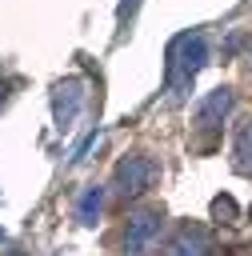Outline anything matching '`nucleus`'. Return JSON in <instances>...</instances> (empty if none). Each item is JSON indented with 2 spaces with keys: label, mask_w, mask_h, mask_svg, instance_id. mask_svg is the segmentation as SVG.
Returning <instances> with one entry per match:
<instances>
[{
  "label": "nucleus",
  "mask_w": 252,
  "mask_h": 256,
  "mask_svg": "<svg viewBox=\"0 0 252 256\" xmlns=\"http://www.w3.org/2000/svg\"><path fill=\"white\" fill-rule=\"evenodd\" d=\"M204 60H208V40H204V32H180V36H172V44H168V64H164V84H168V92H172L176 100L192 92V80L200 76Z\"/></svg>",
  "instance_id": "obj_1"
},
{
  "label": "nucleus",
  "mask_w": 252,
  "mask_h": 256,
  "mask_svg": "<svg viewBox=\"0 0 252 256\" xmlns=\"http://www.w3.org/2000/svg\"><path fill=\"white\" fill-rule=\"evenodd\" d=\"M156 176H160L156 160H148V156H124L116 164V172H112V188L120 196H140V192H148L156 184Z\"/></svg>",
  "instance_id": "obj_2"
},
{
  "label": "nucleus",
  "mask_w": 252,
  "mask_h": 256,
  "mask_svg": "<svg viewBox=\"0 0 252 256\" xmlns=\"http://www.w3.org/2000/svg\"><path fill=\"white\" fill-rule=\"evenodd\" d=\"M84 100H88V84H84L80 76H68V80H60V84L52 88V120H56L60 132H68V128L76 124Z\"/></svg>",
  "instance_id": "obj_3"
},
{
  "label": "nucleus",
  "mask_w": 252,
  "mask_h": 256,
  "mask_svg": "<svg viewBox=\"0 0 252 256\" xmlns=\"http://www.w3.org/2000/svg\"><path fill=\"white\" fill-rule=\"evenodd\" d=\"M160 240V212L156 208H144L136 216H128V228H124V252L132 256H148Z\"/></svg>",
  "instance_id": "obj_4"
},
{
  "label": "nucleus",
  "mask_w": 252,
  "mask_h": 256,
  "mask_svg": "<svg viewBox=\"0 0 252 256\" xmlns=\"http://www.w3.org/2000/svg\"><path fill=\"white\" fill-rule=\"evenodd\" d=\"M232 108H236V92L232 88H212V92H204L200 100H196V108H192V120H196V128H220L228 116H232Z\"/></svg>",
  "instance_id": "obj_5"
},
{
  "label": "nucleus",
  "mask_w": 252,
  "mask_h": 256,
  "mask_svg": "<svg viewBox=\"0 0 252 256\" xmlns=\"http://www.w3.org/2000/svg\"><path fill=\"white\" fill-rule=\"evenodd\" d=\"M164 256H212V232L204 224H196V220H184L168 236Z\"/></svg>",
  "instance_id": "obj_6"
},
{
  "label": "nucleus",
  "mask_w": 252,
  "mask_h": 256,
  "mask_svg": "<svg viewBox=\"0 0 252 256\" xmlns=\"http://www.w3.org/2000/svg\"><path fill=\"white\" fill-rule=\"evenodd\" d=\"M232 168L240 176H252V120H240L236 124V136H232Z\"/></svg>",
  "instance_id": "obj_7"
},
{
  "label": "nucleus",
  "mask_w": 252,
  "mask_h": 256,
  "mask_svg": "<svg viewBox=\"0 0 252 256\" xmlns=\"http://www.w3.org/2000/svg\"><path fill=\"white\" fill-rule=\"evenodd\" d=\"M100 208H104V188L92 184V188H84V196H80V204H76V220H80L84 228H92L96 216H100Z\"/></svg>",
  "instance_id": "obj_8"
},
{
  "label": "nucleus",
  "mask_w": 252,
  "mask_h": 256,
  "mask_svg": "<svg viewBox=\"0 0 252 256\" xmlns=\"http://www.w3.org/2000/svg\"><path fill=\"white\" fill-rule=\"evenodd\" d=\"M208 212H212L216 224H236V220H240V204H236L232 196H216V200L208 204Z\"/></svg>",
  "instance_id": "obj_9"
},
{
  "label": "nucleus",
  "mask_w": 252,
  "mask_h": 256,
  "mask_svg": "<svg viewBox=\"0 0 252 256\" xmlns=\"http://www.w3.org/2000/svg\"><path fill=\"white\" fill-rule=\"evenodd\" d=\"M140 8V0H120V8H116V16H120V24L124 20H132V12Z\"/></svg>",
  "instance_id": "obj_10"
},
{
  "label": "nucleus",
  "mask_w": 252,
  "mask_h": 256,
  "mask_svg": "<svg viewBox=\"0 0 252 256\" xmlns=\"http://www.w3.org/2000/svg\"><path fill=\"white\" fill-rule=\"evenodd\" d=\"M4 104H8V84L0 80V108H4Z\"/></svg>",
  "instance_id": "obj_11"
},
{
  "label": "nucleus",
  "mask_w": 252,
  "mask_h": 256,
  "mask_svg": "<svg viewBox=\"0 0 252 256\" xmlns=\"http://www.w3.org/2000/svg\"><path fill=\"white\" fill-rule=\"evenodd\" d=\"M216 256H236V252H232V248H224V252H216Z\"/></svg>",
  "instance_id": "obj_12"
},
{
  "label": "nucleus",
  "mask_w": 252,
  "mask_h": 256,
  "mask_svg": "<svg viewBox=\"0 0 252 256\" xmlns=\"http://www.w3.org/2000/svg\"><path fill=\"white\" fill-rule=\"evenodd\" d=\"M8 256H24V252H16V248H12V252H8Z\"/></svg>",
  "instance_id": "obj_13"
},
{
  "label": "nucleus",
  "mask_w": 252,
  "mask_h": 256,
  "mask_svg": "<svg viewBox=\"0 0 252 256\" xmlns=\"http://www.w3.org/2000/svg\"><path fill=\"white\" fill-rule=\"evenodd\" d=\"M248 216H252V208H248Z\"/></svg>",
  "instance_id": "obj_14"
}]
</instances>
